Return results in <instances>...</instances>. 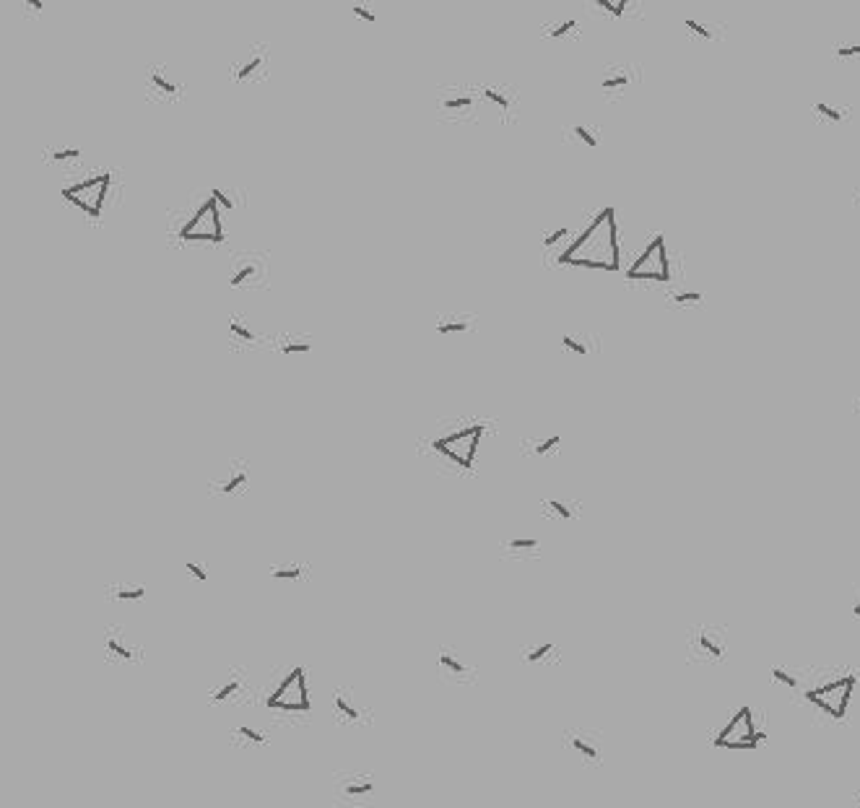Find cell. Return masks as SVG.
Listing matches in <instances>:
<instances>
[{"label":"cell","mask_w":860,"mask_h":808,"mask_svg":"<svg viewBox=\"0 0 860 808\" xmlns=\"http://www.w3.org/2000/svg\"><path fill=\"white\" fill-rule=\"evenodd\" d=\"M247 479H250V473H247L244 463H231V465H229V473H226V479L216 484V492H224V494L239 492V489H242L244 484H247Z\"/></svg>","instance_id":"2e32d148"},{"label":"cell","mask_w":860,"mask_h":808,"mask_svg":"<svg viewBox=\"0 0 860 808\" xmlns=\"http://www.w3.org/2000/svg\"><path fill=\"white\" fill-rule=\"evenodd\" d=\"M574 136H580V141H585V144H588V146H593V149H595V146H598V141H595V136H593V133H590V130H585V128H582V125H577V128H574Z\"/></svg>","instance_id":"60d3db41"},{"label":"cell","mask_w":860,"mask_h":808,"mask_svg":"<svg viewBox=\"0 0 860 808\" xmlns=\"http://www.w3.org/2000/svg\"><path fill=\"white\" fill-rule=\"evenodd\" d=\"M109 190V174L101 172L96 177H89L86 182H79V185L63 190V198L73 206H79L81 211L91 219H99L101 208H104V198H107Z\"/></svg>","instance_id":"8992f818"},{"label":"cell","mask_w":860,"mask_h":808,"mask_svg":"<svg viewBox=\"0 0 860 808\" xmlns=\"http://www.w3.org/2000/svg\"><path fill=\"white\" fill-rule=\"evenodd\" d=\"M307 564H296V562H289V564H273L271 567V577L276 579H301L307 574Z\"/></svg>","instance_id":"ac0fdd59"},{"label":"cell","mask_w":860,"mask_h":808,"mask_svg":"<svg viewBox=\"0 0 860 808\" xmlns=\"http://www.w3.org/2000/svg\"><path fill=\"white\" fill-rule=\"evenodd\" d=\"M377 779L372 772L349 769L333 774V806L336 808H372Z\"/></svg>","instance_id":"7a4b0ae2"},{"label":"cell","mask_w":860,"mask_h":808,"mask_svg":"<svg viewBox=\"0 0 860 808\" xmlns=\"http://www.w3.org/2000/svg\"><path fill=\"white\" fill-rule=\"evenodd\" d=\"M671 271H668V250H666V236H655L653 242L647 244V250L639 255V260L626 271V279L629 281H668Z\"/></svg>","instance_id":"52a82bcc"},{"label":"cell","mask_w":860,"mask_h":808,"mask_svg":"<svg viewBox=\"0 0 860 808\" xmlns=\"http://www.w3.org/2000/svg\"><path fill=\"white\" fill-rule=\"evenodd\" d=\"M266 704H268V709L276 712V715H286V717L307 715L309 709H312V702H309L307 676H304V668H301V665L286 671V676L268 692Z\"/></svg>","instance_id":"6da1fadb"},{"label":"cell","mask_w":860,"mask_h":808,"mask_svg":"<svg viewBox=\"0 0 860 808\" xmlns=\"http://www.w3.org/2000/svg\"><path fill=\"white\" fill-rule=\"evenodd\" d=\"M211 195H214V198H216V203H221L224 208H231V198H226V195H224L221 190H219V187H216V190H214V193H211Z\"/></svg>","instance_id":"f6af8a7d"},{"label":"cell","mask_w":860,"mask_h":808,"mask_svg":"<svg viewBox=\"0 0 860 808\" xmlns=\"http://www.w3.org/2000/svg\"><path fill=\"white\" fill-rule=\"evenodd\" d=\"M481 437H484V427H481V424H471L466 429L452 432V434L442 437V439H434L431 447H434L439 455L450 458L455 465H460V468H471V465H474L476 450H479Z\"/></svg>","instance_id":"5b68a950"},{"label":"cell","mask_w":860,"mask_h":808,"mask_svg":"<svg viewBox=\"0 0 860 808\" xmlns=\"http://www.w3.org/2000/svg\"><path fill=\"white\" fill-rule=\"evenodd\" d=\"M764 741V733L756 728V717H754L751 707H741L731 720L725 722L723 730L715 736L712 746L715 749H733V751H744V749H756V746Z\"/></svg>","instance_id":"3957f363"},{"label":"cell","mask_w":860,"mask_h":808,"mask_svg":"<svg viewBox=\"0 0 860 808\" xmlns=\"http://www.w3.org/2000/svg\"><path fill=\"white\" fill-rule=\"evenodd\" d=\"M837 58H858L860 55V44H845V47H837L834 50Z\"/></svg>","instance_id":"74e56055"},{"label":"cell","mask_w":860,"mask_h":808,"mask_svg":"<svg viewBox=\"0 0 860 808\" xmlns=\"http://www.w3.org/2000/svg\"><path fill=\"white\" fill-rule=\"evenodd\" d=\"M546 507H551L554 512H556L559 517H564V520H569V517H572V509L566 507V504H561V502H556V499H549V502H546Z\"/></svg>","instance_id":"e575fe53"},{"label":"cell","mask_w":860,"mask_h":808,"mask_svg":"<svg viewBox=\"0 0 860 808\" xmlns=\"http://www.w3.org/2000/svg\"><path fill=\"white\" fill-rule=\"evenodd\" d=\"M149 81H151V86L156 89V91L166 94V96H172V94L179 91L177 84H172L169 79H164V73H161V71H151V73H149Z\"/></svg>","instance_id":"44dd1931"},{"label":"cell","mask_w":860,"mask_h":808,"mask_svg":"<svg viewBox=\"0 0 860 808\" xmlns=\"http://www.w3.org/2000/svg\"><path fill=\"white\" fill-rule=\"evenodd\" d=\"M816 112H821V115L829 117V120H839V117H842L837 109H831L829 104H824V101H819V104H816Z\"/></svg>","instance_id":"ee69618b"},{"label":"cell","mask_w":860,"mask_h":808,"mask_svg":"<svg viewBox=\"0 0 860 808\" xmlns=\"http://www.w3.org/2000/svg\"><path fill=\"white\" fill-rule=\"evenodd\" d=\"M696 639H699V650H702L704 655H710V658H723V655H725L723 642H720V639H715L710 632H699V634H696Z\"/></svg>","instance_id":"d6986e66"},{"label":"cell","mask_w":860,"mask_h":808,"mask_svg":"<svg viewBox=\"0 0 860 808\" xmlns=\"http://www.w3.org/2000/svg\"><path fill=\"white\" fill-rule=\"evenodd\" d=\"M853 614H855V616H860V601H858V603H855V606H853Z\"/></svg>","instance_id":"7dc6e473"},{"label":"cell","mask_w":860,"mask_h":808,"mask_svg":"<svg viewBox=\"0 0 860 808\" xmlns=\"http://www.w3.org/2000/svg\"><path fill=\"white\" fill-rule=\"evenodd\" d=\"M772 679H774V681H780V684H785L788 689H798V679H796V676H790V673H788V671H782V668H772Z\"/></svg>","instance_id":"484cf974"},{"label":"cell","mask_w":860,"mask_h":808,"mask_svg":"<svg viewBox=\"0 0 860 808\" xmlns=\"http://www.w3.org/2000/svg\"><path fill=\"white\" fill-rule=\"evenodd\" d=\"M255 273H258V268H255V263H244L242 268H239V271H234L229 276V284L231 286H242L244 281L247 279H252V276H255Z\"/></svg>","instance_id":"603a6c76"},{"label":"cell","mask_w":860,"mask_h":808,"mask_svg":"<svg viewBox=\"0 0 860 808\" xmlns=\"http://www.w3.org/2000/svg\"><path fill=\"white\" fill-rule=\"evenodd\" d=\"M850 808H860V798H858V801H855V803H853V806H850Z\"/></svg>","instance_id":"c3c4849f"},{"label":"cell","mask_w":860,"mask_h":808,"mask_svg":"<svg viewBox=\"0 0 860 808\" xmlns=\"http://www.w3.org/2000/svg\"><path fill=\"white\" fill-rule=\"evenodd\" d=\"M104 595L112 598V601H141L146 595V585H141V582H115L104 590Z\"/></svg>","instance_id":"9a60e30c"},{"label":"cell","mask_w":860,"mask_h":808,"mask_svg":"<svg viewBox=\"0 0 860 808\" xmlns=\"http://www.w3.org/2000/svg\"><path fill=\"white\" fill-rule=\"evenodd\" d=\"M484 96H486V99L491 101V104H496L499 109H509L507 96H504V94H499L496 89H484Z\"/></svg>","instance_id":"f546056e"},{"label":"cell","mask_w":860,"mask_h":808,"mask_svg":"<svg viewBox=\"0 0 860 808\" xmlns=\"http://www.w3.org/2000/svg\"><path fill=\"white\" fill-rule=\"evenodd\" d=\"M351 11H354V16H359V19H361V21H366V24L377 21V14H372V11H369L366 6H354Z\"/></svg>","instance_id":"8d00e7d4"},{"label":"cell","mask_w":860,"mask_h":808,"mask_svg":"<svg viewBox=\"0 0 860 808\" xmlns=\"http://www.w3.org/2000/svg\"><path fill=\"white\" fill-rule=\"evenodd\" d=\"M333 720L338 725H372V709L356 697L354 689L333 692Z\"/></svg>","instance_id":"ba28073f"},{"label":"cell","mask_w":860,"mask_h":808,"mask_svg":"<svg viewBox=\"0 0 860 808\" xmlns=\"http://www.w3.org/2000/svg\"><path fill=\"white\" fill-rule=\"evenodd\" d=\"M626 81H629L626 73H621V76H611V79H603V89H606V91H611V89H621V86H626Z\"/></svg>","instance_id":"1f68e13d"},{"label":"cell","mask_w":860,"mask_h":808,"mask_svg":"<svg viewBox=\"0 0 860 808\" xmlns=\"http://www.w3.org/2000/svg\"><path fill=\"white\" fill-rule=\"evenodd\" d=\"M76 156H81L79 149H58L50 154V159H55V161H68V159H76Z\"/></svg>","instance_id":"836d02e7"},{"label":"cell","mask_w":860,"mask_h":808,"mask_svg":"<svg viewBox=\"0 0 860 808\" xmlns=\"http://www.w3.org/2000/svg\"><path fill=\"white\" fill-rule=\"evenodd\" d=\"M437 671L450 684H474L476 681L474 665L466 663V660L460 658V652L450 650V647H442L437 652Z\"/></svg>","instance_id":"30bf717a"},{"label":"cell","mask_w":860,"mask_h":808,"mask_svg":"<svg viewBox=\"0 0 860 808\" xmlns=\"http://www.w3.org/2000/svg\"><path fill=\"white\" fill-rule=\"evenodd\" d=\"M309 349H312V346L304 344V341H296V344L294 341H286V344H281V354H286V356L289 354H307Z\"/></svg>","instance_id":"83f0119b"},{"label":"cell","mask_w":860,"mask_h":808,"mask_svg":"<svg viewBox=\"0 0 860 808\" xmlns=\"http://www.w3.org/2000/svg\"><path fill=\"white\" fill-rule=\"evenodd\" d=\"M561 344H564V349H569L572 354H577V356H585V354H588V349H585L580 341H574L572 336H564V338H561Z\"/></svg>","instance_id":"d6a6232c"},{"label":"cell","mask_w":860,"mask_h":808,"mask_svg":"<svg viewBox=\"0 0 860 808\" xmlns=\"http://www.w3.org/2000/svg\"><path fill=\"white\" fill-rule=\"evenodd\" d=\"M858 406H860V403H858Z\"/></svg>","instance_id":"681fc988"},{"label":"cell","mask_w":860,"mask_h":808,"mask_svg":"<svg viewBox=\"0 0 860 808\" xmlns=\"http://www.w3.org/2000/svg\"><path fill=\"white\" fill-rule=\"evenodd\" d=\"M24 3H26V6H29L31 11H42V8H44L42 0H24Z\"/></svg>","instance_id":"bcb514c9"},{"label":"cell","mask_w":860,"mask_h":808,"mask_svg":"<svg viewBox=\"0 0 860 808\" xmlns=\"http://www.w3.org/2000/svg\"><path fill=\"white\" fill-rule=\"evenodd\" d=\"M229 330H231V336L239 338V341H244V344H250V341H252V330L244 328V325H242L239 320H231V322H229Z\"/></svg>","instance_id":"d4e9b609"},{"label":"cell","mask_w":860,"mask_h":808,"mask_svg":"<svg viewBox=\"0 0 860 808\" xmlns=\"http://www.w3.org/2000/svg\"><path fill=\"white\" fill-rule=\"evenodd\" d=\"M572 29H577V21H574V19H569V21L559 24V26H556V29H551V31H549V36H554V39H556V36H564L566 31H572Z\"/></svg>","instance_id":"ab89813d"},{"label":"cell","mask_w":860,"mask_h":808,"mask_svg":"<svg viewBox=\"0 0 860 808\" xmlns=\"http://www.w3.org/2000/svg\"><path fill=\"white\" fill-rule=\"evenodd\" d=\"M554 650H556V647H554V642L536 644V647H531V650H525V652H523V660H525L528 665L546 663V660H549V655H551Z\"/></svg>","instance_id":"ffe728a7"},{"label":"cell","mask_w":860,"mask_h":808,"mask_svg":"<svg viewBox=\"0 0 860 808\" xmlns=\"http://www.w3.org/2000/svg\"><path fill=\"white\" fill-rule=\"evenodd\" d=\"M702 299V294L699 291H681V294H674V301H681V304H686V301H699Z\"/></svg>","instance_id":"b9f144b4"},{"label":"cell","mask_w":860,"mask_h":808,"mask_svg":"<svg viewBox=\"0 0 860 808\" xmlns=\"http://www.w3.org/2000/svg\"><path fill=\"white\" fill-rule=\"evenodd\" d=\"M504 549H512V551H517V549H538V538H512V541H507V544H504Z\"/></svg>","instance_id":"4316f807"},{"label":"cell","mask_w":860,"mask_h":808,"mask_svg":"<svg viewBox=\"0 0 860 808\" xmlns=\"http://www.w3.org/2000/svg\"><path fill=\"white\" fill-rule=\"evenodd\" d=\"M559 442H561L559 434H551L549 439H546V442H538V444H536V455H544V452L554 450V447H556Z\"/></svg>","instance_id":"d590c367"},{"label":"cell","mask_w":860,"mask_h":808,"mask_svg":"<svg viewBox=\"0 0 860 808\" xmlns=\"http://www.w3.org/2000/svg\"><path fill=\"white\" fill-rule=\"evenodd\" d=\"M104 650H107L109 658H117L122 663H136V660L144 658L141 647L130 642L125 629H120V627H109L104 632Z\"/></svg>","instance_id":"8fae6325"},{"label":"cell","mask_w":860,"mask_h":808,"mask_svg":"<svg viewBox=\"0 0 860 808\" xmlns=\"http://www.w3.org/2000/svg\"><path fill=\"white\" fill-rule=\"evenodd\" d=\"M185 569H187V574H193L198 582H206L208 579V569H206V564H201V562H187Z\"/></svg>","instance_id":"f1b7e54d"},{"label":"cell","mask_w":860,"mask_h":808,"mask_svg":"<svg viewBox=\"0 0 860 808\" xmlns=\"http://www.w3.org/2000/svg\"><path fill=\"white\" fill-rule=\"evenodd\" d=\"M244 689H247L244 673L239 671V668H231V671L224 673L221 681L208 692V702H211V704H224V702H231L234 697H239Z\"/></svg>","instance_id":"7c38bea8"},{"label":"cell","mask_w":860,"mask_h":808,"mask_svg":"<svg viewBox=\"0 0 860 808\" xmlns=\"http://www.w3.org/2000/svg\"><path fill=\"white\" fill-rule=\"evenodd\" d=\"M598 6H603L606 11H611L614 16H621L624 8H626V0H595Z\"/></svg>","instance_id":"4dcf8cb0"},{"label":"cell","mask_w":860,"mask_h":808,"mask_svg":"<svg viewBox=\"0 0 860 808\" xmlns=\"http://www.w3.org/2000/svg\"><path fill=\"white\" fill-rule=\"evenodd\" d=\"M564 746L572 751L574 757L580 759L582 764H601V746L595 738H590L588 733H582V730H572V733H566L564 736Z\"/></svg>","instance_id":"4fadbf2b"},{"label":"cell","mask_w":860,"mask_h":808,"mask_svg":"<svg viewBox=\"0 0 860 808\" xmlns=\"http://www.w3.org/2000/svg\"><path fill=\"white\" fill-rule=\"evenodd\" d=\"M221 219H219V208L216 198L211 195L206 206L195 214V219L182 229V239H211V242H221Z\"/></svg>","instance_id":"9c48e42d"},{"label":"cell","mask_w":860,"mask_h":808,"mask_svg":"<svg viewBox=\"0 0 860 808\" xmlns=\"http://www.w3.org/2000/svg\"><path fill=\"white\" fill-rule=\"evenodd\" d=\"M858 684L855 676H842L837 681H829L824 687L809 689L806 692V699L811 704H816L821 712H826L834 720H842L847 715V707H850V699H853V689Z\"/></svg>","instance_id":"277c9868"},{"label":"cell","mask_w":860,"mask_h":808,"mask_svg":"<svg viewBox=\"0 0 860 808\" xmlns=\"http://www.w3.org/2000/svg\"><path fill=\"white\" fill-rule=\"evenodd\" d=\"M471 328L466 320H460V317H452V320H439L437 322V333L442 336H455V333H466Z\"/></svg>","instance_id":"7402d4cb"},{"label":"cell","mask_w":860,"mask_h":808,"mask_svg":"<svg viewBox=\"0 0 860 808\" xmlns=\"http://www.w3.org/2000/svg\"><path fill=\"white\" fill-rule=\"evenodd\" d=\"M564 236H566V226H559V229H554L551 234L546 236L544 244H549V247H551V244H556L559 239H564Z\"/></svg>","instance_id":"7bdbcfd3"},{"label":"cell","mask_w":860,"mask_h":808,"mask_svg":"<svg viewBox=\"0 0 860 808\" xmlns=\"http://www.w3.org/2000/svg\"><path fill=\"white\" fill-rule=\"evenodd\" d=\"M263 65H266V52H250V55H247V60H244V63H239L231 76H234V81H247V79H252V76H255V73H258Z\"/></svg>","instance_id":"e0dca14e"},{"label":"cell","mask_w":860,"mask_h":808,"mask_svg":"<svg viewBox=\"0 0 860 808\" xmlns=\"http://www.w3.org/2000/svg\"><path fill=\"white\" fill-rule=\"evenodd\" d=\"M439 107L442 109H468V107H474V99H471V96H452V99L439 101Z\"/></svg>","instance_id":"cb8c5ba5"},{"label":"cell","mask_w":860,"mask_h":808,"mask_svg":"<svg viewBox=\"0 0 860 808\" xmlns=\"http://www.w3.org/2000/svg\"><path fill=\"white\" fill-rule=\"evenodd\" d=\"M229 744L242 746V749H263V746L271 744V738L260 730H252L250 725H234L229 730Z\"/></svg>","instance_id":"5bb4252c"},{"label":"cell","mask_w":860,"mask_h":808,"mask_svg":"<svg viewBox=\"0 0 860 808\" xmlns=\"http://www.w3.org/2000/svg\"><path fill=\"white\" fill-rule=\"evenodd\" d=\"M686 29L696 31V34H699V36H704V39H710V36H712V31L707 29V26H704V24H699V21H696V19H686Z\"/></svg>","instance_id":"f35d334b"}]
</instances>
